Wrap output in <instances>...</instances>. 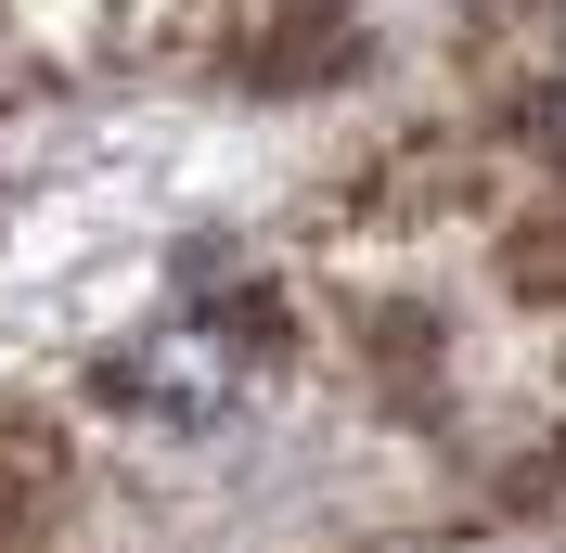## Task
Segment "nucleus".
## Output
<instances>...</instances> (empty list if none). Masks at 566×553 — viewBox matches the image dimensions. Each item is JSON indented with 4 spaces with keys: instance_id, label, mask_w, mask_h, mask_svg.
<instances>
[{
    "instance_id": "nucleus-1",
    "label": "nucleus",
    "mask_w": 566,
    "mask_h": 553,
    "mask_svg": "<svg viewBox=\"0 0 566 553\" xmlns=\"http://www.w3.org/2000/svg\"><path fill=\"white\" fill-rule=\"evenodd\" d=\"M104 399H116V413H142V425H219L232 399H245V335H232L219 310L155 322L142 347H116V361H104Z\"/></svg>"
},
{
    "instance_id": "nucleus-2",
    "label": "nucleus",
    "mask_w": 566,
    "mask_h": 553,
    "mask_svg": "<svg viewBox=\"0 0 566 553\" xmlns=\"http://www.w3.org/2000/svg\"><path fill=\"white\" fill-rule=\"evenodd\" d=\"M541 155H554V168H566V77H554V91H541Z\"/></svg>"
}]
</instances>
